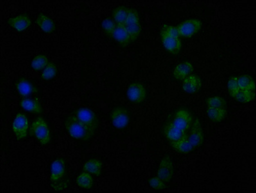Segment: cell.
Returning a JSON list of instances; mask_svg holds the SVG:
<instances>
[{
    "instance_id": "cell-15",
    "label": "cell",
    "mask_w": 256,
    "mask_h": 193,
    "mask_svg": "<svg viewBox=\"0 0 256 193\" xmlns=\"http://www.w3.org/2000/svg\"><path fill=\"white\" fill-rule=\"evenodd\" d=\"M28 128V116L24 114H18L12 123V130L18 140L26 138Z\"/></svg>"
},
{
    "instance_id": "cell-20",
    "label": "cell",
    "mask_w": 256,
    "mask_h": 193,
    "mask_svg": "<svg viewBox=\"0 0 256 193\" xmlns=\"http://www.w3.org/2000/svg\"><path fill=\"white\" fill-rule=\"evenodd\" d=\"M113 37L122 46H126L132 42L129 34H128L124 24H118L116 26Z\"/></svg>"
},
{
    "instance_id": "cell-30",
    "label": "cell",
    "mask_w": 256,
    "mask_h": 193,
    "mask_svg": "<svg viewBox=\"0 0 256 193\" xmlns=\"http://www.w3.org/2000/svg\"><path fill=\"white\" fill-rule=\"evenodd\" d=\"M148 184L150 187L156 190H163L166 188V185L164 182L158 176L152 177L148 180Z\"/></svg>"
},
{
    "instance_id": "cell-23",
    "label": "cell",
    "mask_w": 256,
    "mask_h": 193,
    "mask_svg": "<svg viewBox=\"0 0 256 193\" xmlns=\"http://www.w3.org/2000/svg\"><path fill=\"white\" fill-rule=\"evenodd\" d=\"M36 24L44 32H52L55 30L56 26L53 20L44 14H40L36 20Z\"/></svg>"
},
{
    "instance_id": "cell-11",
    "label": "cell",
    "mask_w": 256,
    "mask_h": 193,
    "mask_svg": "<svg viewBox=\"0 0 256 193\" xmlns=\"http://www.w3.org/2000/svg\"><path fill=\"white\" fill-rule=\"evenodd\" d=\"M188 140L195 149L200 147L204 142V134L200 120L198 118L193 120L192 124L187 134Z\"/></svg>"
},
{
    "instance_id": "cell-26",
    "label": "cell",
    "mask_w": 256,
    "mask_h": 193,
    "mask_svg": "<svg viewBox=\"0 0 256 193\" xmlns=\"http://www.w3.org/2000/svg\"><path fill=\"white\" fill-rule=\"evenodd\" d=\"M128 8L120 6L114 8L112 12L114 20L116 24H125L128 16Z\"/></svg>"
},
{
    "instance_id": "cell-10",
    "label": "cell",
    "mask_w": 256,
    "mask_h": 193,
    "mask_svg": "<svg viewBox=\"0 0 256 193\" xmlns=\"http://www.w3.org/2000/svg\"><path fill=\"white\" fill-rule=\"evenodd\" d=\"M202 28V22L198 19L188 20L176 26L180 37L186 38L194 36L200 32Z\"/></svg>"
},
{
    "instance_id": "cell-7",
    "label": "cell",
    "mask_w": 256,
    "mask_h": 193,
    "mask_svg": "<svg viewBox=\"0 0 256 193\" xmlns=\"http://www.w3.org/2000/svg\"><path fill=\"white\" fill-rule=\"evenodd\" d=\"M73 115L89 129L92 134H95L98 128V116L93 111L86 108H80L74 112Z\"/></svg>"
},
{
    "instance_id": "cell-6",
    "label": "cell",
    "mask_w": 256,
    "mask_h": 193,
    "mask_svg": "<svg viewBox=\"0 0 256 193\" xmlns=\"http://www.w3.org/2000/svg\"><path fill=\"white\" fill-rule=\"evenodd\" d=\"M64 125L70 136L76 140H88L94 134L73 114L66 118Z\"/></svg>"
},
{
    "instance_id": "cell-14",
    "label": "cell",
    "mask_w": 256,
    "mask_h": 193,
    "mask_svg": "<svg viewBox=\"0 0 256 193\" xmlns=\"http://www.w3.org/2000/svg\"><path fill=\"white\" fill-rule=\"evenodd\" d=\"M111 120L116 128L123 129L129 124L130 116L129 112L123 107H116L112 112Z\"/></svg>"
},
{
    "instance_id": "cell-1",
    "label": "cell",
    "mask_w": 256,
    "mask_h": 193,
    "mask_svg": "<svg viewBox=\"0 0 256 193\" xmlns=\"http://www.w3.org/2000/svg\"><path fill=\"white\" fill-rule=\"evenodd\" d=\"M229 96L242 104L252 102L256 96V82L252 76L244 75L232 76L228 83Z\"/></svg>"
},
{
    "instance_id": "cell-28",
    "label": "cell",
    "mask_w": 256,
    "mask_h": 193,
    "mask_svg": "<svg viewBox=\"0 0 256 193\" xmlns=\"http://www.w3.org/2000/svg\"><path fill=\"white\" fill-rule=\"evenodd\" d=\"M58 69L56 64L53 62H49L42 72V78L44 80H50L55 77L57 74Z\"/></svg>"
},
{
    "instance_id": "cell-18",
    "label": "cell",
    "mask_w": 256,
    "mask_h": 193,
    "mask_svg": "<svg viewBox=\"0 0 256 193\" xmlns=\"http://www.w3.org/2000/svg\"><path fill=\"white\" fill-rule=\"evenodd\" d=\"M170 144L172 149L181 154H188L194 151L195 149L188 140L186 134L179 140L170 142Z\"/></svg>"
},
{
    "instance_id": "cell-8",
    "label": "cell",
    "mask_w": 256,
    "mask_h": 193,
    "mask_svg": "<svg viewBox=\"0 0 256 193\" xmlns=\"http://www.w3.org/2000/svg\"><path fill=\"white\" fill-rule=\"evenodd\" d=\"M30 134L42 145H47L50 142V130L46 120L42 118L34 121L30 128Z\"/></svg>"
},
{
    "instance_id": "cell-17",
    "label": "cell",
    "mask_w": 256,
    "mask_h": 193,
    "mask_svg": "<svg viewBox=\"0 0 256 193\" xmlns=\"http://www.w3.org/2000/svg\"><path fill=\"white\" fill-rule=\"evenodd\" d=\"M193 70L194 67L190 62H184L176 65L172 70V76L175 80L182 82L188 76L192 75Z\"/></svg>"
},
{
    "instance_id": "cell-24",
    "label": "cell",
    "mask_w": 256,
    "mask_h": 193,
    "mask_svg": "<svg viewBox=\"0 0 256 193\" xmlns=\"http://www.w3.org/2000/svg\"><path fill=\"white\" fill-rule=\"evenodd\" d=\"M76 183L78 187L85 188V190H90L93 188L94 184L93 175L84 172L78 175Z\"/></svg>"
},
{
    "instance_id": "cell-13",
    "label": "cell",
    "mask_w": 256,
    "mask_h": 193,
    "mask_svg": "<svg viewBox=\"0 0 256 193\" xmlns=\"http://www.w3.org/2000/svg\"><path fill=\"white\" fill-rule=\"evenodd\" d=\"M174 174V163L169 156H166L162 159L157 170L156 176L164 182H170Z\"/></svg>"
},
{
    "instance_id": "cell-27",
    "label": "cell",
    "mask_w": 256,
    "mask_h": 193,
    "mask_svg": "<svg viewBox=\"0 0 256 193\" xmlns=\"http://www.w3.org/2000/svg\"><path fill=\"white\" fill-rule=\"evenodd\" d=\"M48 64V58L46 56L38 55L32 60L31 66L35 70L39 71L44 70Z\"/></svg>"
},
{
    "instance_id": "cell-2",
    "label": "cell",
    "mask_w": 256,
    "mask_h": 193,
    "mask_svg": "<svg viewBox=\"0 0 256 193\" xmlns=\"http://www.w3.org/2000/svg\"><path fill=\"white\" fill-rule=\"evenodd\" d=\"M193 120L194 118L190 110L184 108L178 110L166 125L164 130L165 138L170 142L179 140L188 133Z\"/></svg>"
},
{
    "instance_id": "cell-16",
    "label": "cell",
    "mask_w": 256,
    "mask_h": 193,
    "mask_svg": "<svg viewBox=\"0 0 256 193\" xmlns=\"http://www.w3.org/2000/svg\"><path fill=\"white\" fill-rule=\"evenodd\" d=\"M202 80L198 76L192 74L182 80L183 90L190 94H196L200 90Z\"/></svg>"
},
{
    "instance_id": "cell-22",
    "label": "cell",
    "mask_w": 256,
    "mask_h": 193,
    "mask_svg": "<svg viewBox=\"0 0 256 193\" xmlns=\"http://www.w3.org/2000/svg\"><path fill=\"white\" fill-rule=\"evenodd\" d=\"M102 163L98 159H91L84 164L83 166V170L93 175V176H100L102 174Z\"/></svg>"
},
{
    "instance_id": "cell-25",
    "label": "cell",
    "mask_w": 256,
    "mask_h": 193,
    "mask_svg": "<svg viewBox=\"0 0 256 193\" xmlns=\"http://www.w3.org/2000/svg\"><path fill=\"white\" fill-rule=\"evenodd\" d=\"M20 104L26 111L37 114L42 113V108L41 104L37 100H30V98H24V100H22Z\"/></svg>"
},
{
    "instance_id": "cell-4",
    "label": "cell",
    "mask_w": 256,
    "mask_h": 193,
    "mask_svg": "<svg viewBox=\"0 0 256 193\" xmlns=\"http://www.w3.org/2000/svg\"><path fill=\"white\" fill-rule=\"evenodd\" d=\"M206 112L213 122H221L228 115V103L223 96H211L206 100Z\"/></svg>"
},
{
    "instance_id": "cell-5",
    "label": "cell",
    "mask_w": 256,
    "mask_h": 193,
    "mask_svg": "<svg viewBox=\"0 0 256 193\" xmlns=\"http://www.w3.org/2000/svg\"><path fill=\"white\" fill-rule=\"evenodd\" d=\"M161 41L166 50L172 55L178 54L182 50L181 38L176 26L164 24L160 32Z\"/></svg>"
},
{
    "instance_id": "cell-3",
    "label": "cell",
    "mask_w": 256,
    "mask_h": 193,
    "mask_svg": "<svg viewBox=\"0 0 256 193\" xmlns=\"http://www.w3.org/2000/svg\"><path fill=\"white\" fill-rule=\"evenodd\" d=\"M50 180L51 188L55 192H62L68 188L69 176L64 159H56L52 164Z\"/></svg>"
},
{
    "instance_id": "cell-12",
    "label": "cell",
    "mask_w": 256,
    "mask_h": 193,
    "mask_svg": "<svg viewBox=\"0 0 256 193\" xmlns=\"http://www.w3.org/2000/svg\"><path fill=\"white\" fill-rule=\"evenodd\" d=\"M147 92L144 85L140 82L130 84L127 90L128 98L134 104H141L146 98Z\"/></svg>"
},
{
    "instance_id": "cell-21",
    "label": "cell",
    "mask_w": 256,
    "mask_h": 193,
    "mask_svg": "<svg viewBox=\"0 0 256 193\" xmlns=\"http://www.w3.org/2000/svg\"><path fill=\"white\" fill-rule=\"evenodd\" d=\"M17 90L20 95L26 96L32 95V94L37 92L36 88L26 78H22L18 82Z\"/></svg>"
},
{
    "instance_id": "cell-19",
    "label": "cell",
    "mask_w": 256,
    "mask_h": 193,
    "mask_svg": "<svg viewBox=\"0 0 256 193\" xmlns=\"http://www.w3.org/2000/svg\"><path fill=\"white\" fill-rule=\"evenodd\" d=\"M8 24L16 30L22 32L29 28L31 24L30 18L26 14H20L8 20Z\"/></svg>"
},
{
    "instance_id": "cell-29",
    "label": "cell",
    "mask_w": 256,
    "mask_h": 193,
    "mask_svg": "<svg viewBox=\"0 0 256 193\" xmlns=\"http://www.w3.org/2000/svg\"><path fill=\"white\" fill-rule=\"evenodd\" d=\"M116 24L114 20L111 18H106L102 22V28L106 34L110 36L113 37L114 30L116 28Z\"/></svg>"
},
{
    "instance_id": "cell-9",
    "label": "cell",
    "mask_w": 256,
    "mask_h": 193,
    "mask_svg": "<svg viewBox=\"0 0 256 193\" xmlns=\"http://www.w3.org/2000/svg\"><path fill=\"white\" fill-rule=\"evenodd\" d=\"M124 26L132 42L136 41L141 32L140 18L138 11L133 8H128L127 19Z\"/></svg>"
}]
</instances>
